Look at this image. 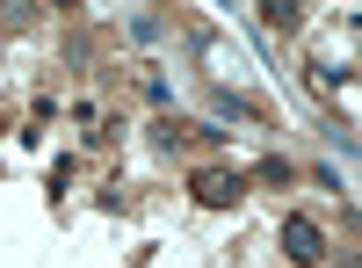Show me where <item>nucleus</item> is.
<instances>
[{"instance_id": "obj_1", "label": "nucleus", "mask_w": 362, "mask_h": 268, "mask_svg": "<svg viewBox=\"0 0 362 268\" xmlns=\"http://www.w3.org/2000/svg\"><path fill=\"white\" fill-rule=\"evenodd\" d=\"M283 240H290V254H297V261H319V232H312L305 218H290V225H283Z\"/></svg>"}, {"instance_id": "obj_2", "label": "nucleus", "mask_w": 362, "mask_h": 268, "mask_svg": "<svg viewBox=\"0 0 362 268\" xmlns=\"http://www.w3.org/2000/svg\"><path fill=\"white\" fill-rule=\"evenodd\" d=\"M196 189H203V203H232V196H239V182H232V174H203Z\"/></svg>"}]
</instances>
